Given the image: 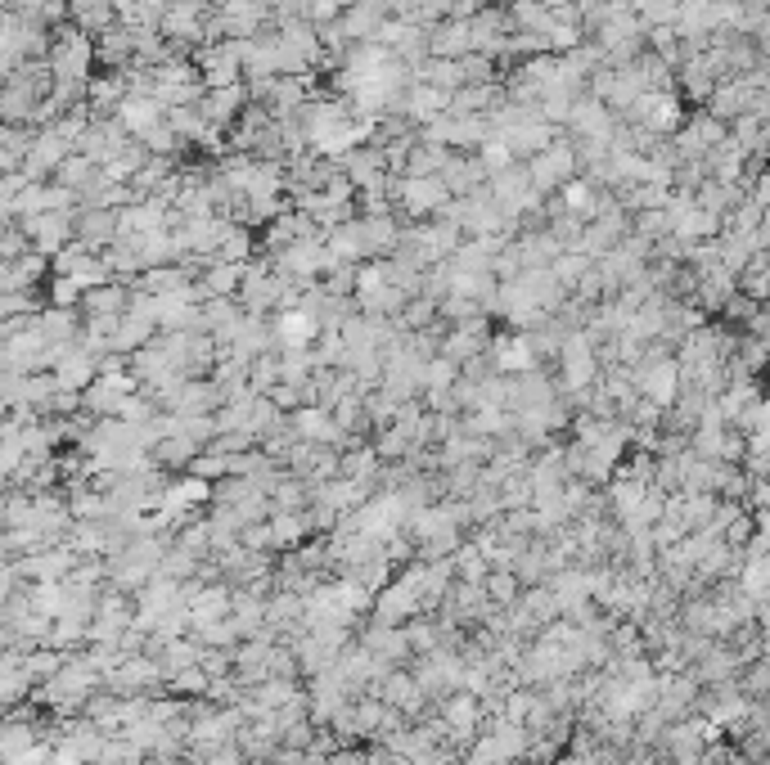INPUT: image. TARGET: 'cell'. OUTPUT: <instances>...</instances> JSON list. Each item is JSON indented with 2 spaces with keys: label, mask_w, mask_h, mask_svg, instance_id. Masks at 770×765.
I'll return each instance as SVG.
<instances>
[{
  "label": "cell",
  "mask_w": 770,
  "mask_h": 765,
  "mask_svg": "<svg viewBox=\"0 0 770 765\" xmlns=\"http://www.w3.org/2000/svg\"><path fill=\"white\" fill-rule=\"evenodd\" d=\"M523 171L536 185V194H545V189H559L577 176V153H572L568 140H550L541 153H532V167H523Z\"/></svg>",
  "instance_id": "6da1fadb"
},
{
  "label": "cell",
  "mask_w": 770,
  "mask_h": 765,
  "mask_svg": "<svg viewBox=\"0 0 770 765\" xmlns=\"http://www.w3.org/2000/svg\"><path fill=\"white\" fill-rule=\"evenodd\" d=\"M640 396L653 405V410H671V405L680 401V369H676V360H653V365H644L640 369Z\"/></svg>",
  "instance_id": "7a4b0ae2"
},
{
  "label": "cell",
  "mask_w": 770,
  "mask_h": 765,
  "mask_svg": "<svg viewBox=\"0 0 770 765\" xmlns=\"http://www.w3.org/2000/svg\"><path fill=\"white\" fill-rule=\"evenodd\" d=\"M559 365H563V383L568 387H586L595 378V351L586 338H568L559 347Z\"/></svg>",
  "instance_id": "3957f363"
},
{
  "label": "cell",
  "mask_w": 770,
  "mask_h": 765,
  "mask_svg": "<svg viewBox=\"0 0 770 765\" xmlns=\"http://www.w3.org/2000/svg\"><path fill=\"white\" fill-rule=\"evenodd\" d=\"M401 198H406V207L415 216H428V212H437L442 203H451V194H446V185L437 176H410L406 189H401Z\"/></svg>",
  "instance_id": "277c9868"
},
{
  "label": "cell",
  "mask_w": 770,
  "mask_h": 765,
  "mask_svg": "<svg viewBox=\"0 0 770 765\" xmlns=\"http://www.w3.org/2000/svg\"><path fill=\"white\" fill-rule=\"evenodd\" d=\"M293 428H298V437H307V441H338L343 437L334 414H329L325 405H302V410L293 414Z\"/></svg>",
  "instance_id": "5b68a950"
},
{
  "label": "cell",
  "mask_w": 770,
  "mask_h": 765,
  "mask_svg": "<svg viewBox=\"0 0 770 765\" xmlns=\"http://www.w3.org/2000/svg\"><path fill=\"white\" fill-rule=\"evenodd\" d=\"M532 360H536L532 338H505V342H496V369H500V374H527V369H532Z\"/></svg>",
  "instance_id": "8992f818"
},
{
  "label": "cell",
  "mask_w": 770,
  "mask_h": 765,
  "mask_svg": "<svg viewBox=\"0 0 770 765\" xmlns=\"http://www.w3.org/2000/svg\"><path fill=\"white\" fill-rule=\"evenodd\" d=\"M559 189H563V207H568V212L595 216V189H590L586 180H568V185H559Z\"/></svg>",
  "instance_id": "52a82bcc"
}]
</instances>
